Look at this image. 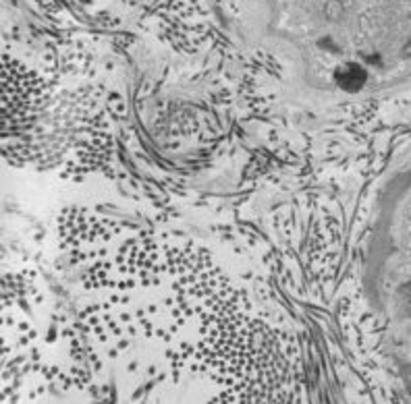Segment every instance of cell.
Instances as JSON below:
<instances>
[{"label": "cell", "mask_w": 411, "mask_h": 404, "mask_svg": "<svg viewBox=\"0 0 411 404\" xmlns=\"http://www.w3.org/2000/svg\"><path fill=\"white\" fill-rule=\"evenodd\" d=\"M340 13H343V6H340L338 0H330L326 4V15L330 19H337V17H340Z\"/></svg>", "instance_id": "obj_1"}]
</instances>
